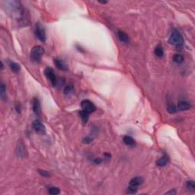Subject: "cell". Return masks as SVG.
I'll list each match as a JSON object with an SVG mask.
<instances>
[{
    "instance_id": "cell-1",
    "label": "cell",
    "mask_w": 195,
    "mask_h": 195,
    "mask_svg": "<svg viewBox=\"0 0 195 195\" xmlns=\"http://www.w3.org/2000/svg\"><path fill=\"white\" fill-rule=\"evenodd\" d=\"M170 44L176 47H181L184 43V38L178 29H172L169 38Z\"/></svg>"
},
{
    "instance_id": "cell-2",
    "label": "cell",
    "mask_w": 195,
    "mask_h": 195,
    "mask_svg": "<svg viewBox=\"0 0 195 195\" xmlns=\"http://www.w3.org/2000/svg\"><path fill=\"white\" fill-rule=\"evenodd\" d=\"M44 54V49L41 46H35L32 48L31 52V59L34 63H40L41 58Z\"/></svg>"
},
{
    "instance_id": "cell-3",
    "label": "cell",
    "mask_w": 195,
    "mask_h": 195,
    "mask_svg": "<svg viewBox=\"0 0 195 195\" xmlns=\"http://www.w3.org/2000/svg\"><path fill=\"white\" fill-rule=\"evenodd\" d=\"M44 75L51 82L53 86H56L57 84V78L55 74L54 69L51 67H47L44 70Z\"/></svg>"
},
{
    "instance_id": "cell-4",
    "label": "cell",
    "mask_w": 195,
    "mask_h": 195,
    "mask_svg": "<svg viewBox=\"0 0 195 195\" xmlns=\"http://www.w3.org/2000/svg\"><path fill=\"white\" fill-rule=\"evenodd\" d=\"M82 110L84 111L87 112L88 114H92L96 111V107L91 101L89 100H83L81 102Z\"/></svg>"
},
{
    "instance_id": "cell-5",
    "label": "cell",
    "mask_w": 195,
    "mask_h": 195,
    "mask_svg": "<svg viewBox=\"0 0 195 195\" xmlns=\"http://www.w3.org/2000/svg\"><path fill=\"white\" fill-rule=\"evenodd\" d=\"M16 155L18 157L20 158H25L28 155V151H27L26 148H25V146L23 143V142L21 140H19L18 142V144H17L16 146Z\"/></svg>"
},
{
    "instance_id": "cell-6",
    "label": "cell",
    "mask_w": 195,
    "mask_h": 195,
    "mask_svg": "<svg viewBox=\"0 0 195 195\" xmlns=\"http://www.w3.org/2000/svg\"><path fill=\"white\" fill-rule=\"evenodd\" d=\"M32 126L34 130L41 135H44L46 133V127L44 124L40 120H35L32 123Z\"/></svg>"
},
{
    "instance_id": "cell-7",
    "label": "cell",
    "mask_w": 195,
    "mask_h": 195,
    "mask_svg": "<svg viewBox=\"0 0 195 195\" xmlns=\"http://www.w3.org/2000/svg\"><path fill=\"white\" fill-rule=\"evenodd\" d=\"M35 36L38 38L39 41H41V42H45L47 37H46V33L44 29L41 27L40 24H36L35 28Z\"/></svg>"
},
{
    "instance_id": "cell-8",
    "label": "cell",
    "mask_w": 195,
    "mask_h": 195,
    "mask_svg": "<svg viewBox=\"0 0 195 195\" xmlns=\"http://www.w3.org/2000/svg\"><path fill=\"white\" fill-rule=\"evenodd\" d=\"M32 108H33L34 113L37 116H40L41 114V102L38 98H34L32 101Z\"/></svg>"
},
{
    "instance_id": "cell-9",
    "label": "cell",
    "mask_w": 195,
    "mask_h": 195,
    "mask_svg": "<svg viewBox=\"0 0 195 195\" xmlns=\"http://www.w3.org/2000/svg\"><path fill=\"white\" fill-rule=\"evenodd\" d=\"M143 182H144V179H143L142 177H134V178H133V179L130 180V181L129 186L133 187V188H138L139 186H140L141 184H143Z\"/></svg>"
},
{
    "instance_id": "cell-10",
    "label": "cell",
    "mask_w": 195,
    "mask_h": 195,
    "mask_svg": "<svg viewBox=\"0 0 195 195\" xmlns=\"http://www.w3.org/2000/svg\"><path fill=\"white\" fill-rule=\"evenodd\" d=\"M54 64L56 65V67H57L58 69H60V70H62V71H67V69H68V67H67V64H66L62 60H60V59H55Z\"/></svg>"
},
{
    "instance_id": "cell-11",
    "label": "cell",
    "mask_w": 195,
    "mask_h": 195,
    "mask_svg": "<svg viewBox=\"0 0 195 195\" xmlns=\"http://www.w3.org/2000/svg\"><path fill=\"white\" fill-rule=\"evenodd\" d=\"M191 107V105L187 101H181L178 104V109L180 111H187Z\"/></svg>"
},
{
    "instance_id": "cell-12",
    "label": "cell",
    "mask_w": 195,
    "mask_h": 195,
    "mask_svg": "<svg viewBox=\"0 0 195 195\" xmlns=\"http://www.w3.org/2000/svg\"><path fill=\"white\" fill-rule=\"evenodd\" d=\"M117 37L119 38L120 41L123 42V43H128L129 41H130L128 34L122 31H117Z\"/></svg>"
},
{
    "instance_id": "cell-13",
    "label": "cell",
    "mask_w": 195,
    "mask_h": 195,
    "mask_svg": "<svg viewBox=\"0 0 195 195\" xmlns=\"http://www.w3.org/2000/svg\"><path fill=\"white\" fill-rule=\"evenodd\" d=\"M169 157L167 156L166 155H162V157L157 160V162H156V165H157L158 166L163 167V166H165V165L169 163Z\"/></svg>"
},
{
    "instance_id": "cell-14",
    "label": "cell",
    "mask_w": 195,
    "mask_h": 195,
    "mask_svg": "<svg viewBox=\"0 0 195 195\" xmlns=\"http://www.w3.org/2000/svg\"><path fill=\"white\" fill-rule=\"evenodd\" d=\"M9 66L11 70H12V72H15V73H18V72H19L20 70H21V66H20L18 63L13 62V61H10V62L9 63Z\"/></svg>"
},
{
    "instance_id": "cell-15",
    "label": "cell",
    "mask_w": 195,
    "mask_h": 195,
    "mask_svg": "<svg viewBox=\"0 0 195 195\" xmlns=\"http://www.w3.org/2000/svg\"><path fill=\"white\" fill-rule=\"evenodd\" d=\"M154 53L159 58H162L164 56V50H163V47H162V46L161 44L157 45L155 47L154 50Z\"/></svg>"
},
{
    "instance_id": "cell-16",
    "label": "cell",
    "mask_w": 195,
    "mask_h": 195,
    "mask_svg": "<svg viewBox=\"0 0 195 195\" xmlns=\"http://www.w3.org/2000/svg\"><path fill=\"white\" fill-rule=\"evenodd\" d=\"M123 140H124V143L129 146H134L136 145L135 140L130 136H124Z\"/></svg>"
},
{
    "instance_id": "cell-17",
    "label": "cell",
    "mask_w": 195,
    "mask_h": 195,
    "mask_svg": "<svg viewBox=\"0 0 195 195\" xmlns=\"http://www.w3.org/2000/svg\"><path fill=\"white\" fill-rule=\"evenodd\" d=\"M79 116L81 117L82 121L83 122L84 124H86L88 121V118H89V114H88L87 112L84 111L82 110H81L79 111Z\"/></svg>"
},
{
    "instance_id": "cell-18",
    "label": "cell",
    "mask_w": 195,
    "mask_h": 195,
    "mask_svg": "<svg viewBox=\"0 0 195 195\" xmlns=\"http://www.w3.org/2000/svg\"><path fill=\"white\" fill-rule=\"evenodd\" d=\"M73 91H74L73 86H72V85H67V86L64 88L63 93H64L66 95H69L73 93Z\"/></svg>"
},
{
    "instance_id": "cell-19",
    "label": "cell",
    "mask_w": 195,
    "mask_h": 195,
    "mask_svg": "<svg viewBox=\"0 0 195 195\" xmlns=\"http://www.w3.org/2000/svg\"><path fill=\"white\" fill-rule=\"evenodd\" d=\"M173 61L176 63H181L184 61V57L181 54H175L173 56Z\"/></svg>"
},
{
    "instance_id": "cell-20",
    "label": "cell",
    "mask_w": 195,
    "mask_h": 195,
    "mask_svg": "<svg viewBox=\"0 0 195 195\" xmlns=\"http://www.w3.org/2000/svg\"><path fill=\"white\" fill-rule=\"evenodd\" d=\"M49 193H50V194L52 195H57V194H59L60 193V188H57V187H50V188H49Z\"/></svg>"
},
{
    "instance_id": "cell-21",
    "label": "cell",
    "mask_w": 195,
    "mask_h": 195,
    "mask_svg": "<svg viewBox=\"0 0 195 195\" xmlns=\"http://www.w3.org/2000/svg\"><path fill=\"white\" fill-rule=\"evenodd\" d=\"M186 187L189 190L194 191L195 190V183L194 181H188L186 183Z\"/></svg>"
},
{
    "instance_id": "cell-22",
    "label": "cell",
    "mask_w": 195,
    "mask_h": 195,
    "mask_svg": "<svg viewBox=\"0 0 195 195\" xmlns=\"http://www.w3.org/2000/svg\"><path fill=\"white\" fill-rule=\"evenodd\" d=\"M167 111L170 114H173V113H175L177 111V107L175 105H172V104H170V105H168L167 107Z\"/></svg>"
},
{
    "instance_id": "cell-23",
    "label": "cell",
    "mask_w": 195,
    "mask_h": 195,
    "mask_svg": "<svg viewBox=\"0 0 195 195\" xmlns=\"http://www.w3.org/2000/svg\"><path fill=\"white\" fill-rule=\"evenodd\" d=\"M5 92H6V87H5V84H3V82H2V83H1V86H0V93H1V96L3 97V98Z\"/></svg>"
},
{
    "instance_id": "cell-24",
    "label": "cell",
    "mask_w": 195,
    "mask_h": 195,
    "mask_svg": "<svg viewBox=\"0 0 195 195\" xmlns=\"http://www.w3.org/2000/svg\"><path fill=\"white\" fill-rule=\"evenodd\" d=\"M38 172H39V174L41 175V176L46 177V178H48L50 176V173L48 171H45V170H38Z\"/></svg>"
},
{
    "instance_id": "cell-25",
    "label": "cell",
    "mask_w": 195,
    "mask_h": 195,
    "mask_svg": "<svg viewBox=\"0 0 195 195\" xmlns=\"http://www.w3.org/2000/svg\"><path fill=\"white\" fill-rule=\"evenodd\" d=\"M92 142V138H91L90 136H86V137L82 139V143L84 144H89Z\"/></svg>"
},
{
    "instance_id": "cell-26",
    "label": "cell",
    "mask_w": 195,
    "mask_h": 195,
    "mask_svg": "<svg viewBox=\"0 0 195 195\" xmlns=\"http://www.w3.org/2000/svg\"><path fill=\"white\" fill-rule=\"evenodd\" d=\"M136 191H137V188H133L130 186H129L128 188H127V193H129V194H135Z\"/></svg>"
},
{
    "instance_id": "cell-27",
    "label": "cell",
    "mask_w": 195,
    "mask_h": 195,
    "mask_svg": "<svg viewBox=\"0 0 195 195\" xmlns=\"http://www.w3.org/2000/svg\"><path fill=\"white\" fill-rule=\"evenodd\" d=\"M93 162H94V163H95L96 165H99L101 164V163H102V159H100V158H96V159H94Z\"/></svg>"
},
{
    "instance_id": "cell-28",
    "label": "cell",
    "mask_w": 195,
    "mask_h": 195,
    "mask_svg": "<svg viewBox=\"0 0 195 195\" xmlns=\"http://www.w3.org/2000/svg\"><path fill=\"white\" fill-rule=\"evenodd\" d=\"M166 194H176V191L175 190H170V191H169V192H167Z\"/></svg>"
},
{
    "instance_id": "cell-29",
    "label": "cell",
    "mask_w": 195,
    "mask_h": 195,
    "mask_svg": "<svg viewBox=\"0 0 195 195\" xmlns=\"http://www.w3.org/2000/svg\"><path fill=\"white\" fill-rule=\"evenodd\" d=\"M98 3H101V4H106V3H107V2H106V1H104V2H101V1H98Z\"/></svg>"
}]
</instances>
